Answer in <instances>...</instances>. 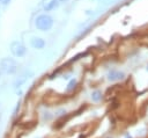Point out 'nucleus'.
Wrapping results in <instances>:
<instances>
[{
	"label": "nucleus",
	"instance_id": "nucleus-1",
	"mask_svg": "<svg viewBox=\"0 0 148 138\" xmlns=\"http://www.w3.org/2000/svg\"><path fill=\"white\" fill-rule=\"evenodd\" d=\"M35 24H36V28L42 30V31H46V30H50L53 26V19L47 15V14H42L39 16H37L36 21H35Z\"/></svg>",
	"mask_w": 148,
	"mask_h": 138
},
{
	"label": "nucleus",
	"instance_id": "nucleus-2",
	"mask_svg": "<svg viewBox=\"0 0 148 138\" xmlns=\"http://www.w3.org/2000/svg\"><path fill=\"white\" fill-rule=\"evenodd\" d=\"M0 71L7 74H13L17 71V63L13 58H3L0 60Z\"/></svg>",
	"mask_w": 148,
	"mask_h": 138
},
{
	"label": "nucleus",
	"instance_id": "nucleus-3",
	"mask_svg": "<svg viewBox=\"0 0 148 138\" xmlns=\"http://www.w3.org/2000/svg\"><path fill=\"white\" fill-rule=\"evenodd\" d=\"M10 51L15 57H23L27 52V49L21 42H13L10 44Z\"/></svg>",
	"mask_w": 148,
	"mask_h": 138
},
{
	"label": "nucleus",
	"instance_id": "nucleus-4",
	"mask_svg": "<svg viewBox=\"0 0 148 138\" xmlns=\"http://www.w3.org/2000/svg\"><path fill=\"white\" fill-rule=\"evenodd\" d=\"M108 80L109 81H119V80H123L125 74L120 71H116V70H111L109 73H108Z\"/></svg>",
	"mask_w": 148,
	"mask_h": 138
},
{
	"label": "nucleus",
	"instance_id": "nucleus-5",
	"mask_svg": "<svg viewBox=\"0 0 148 138\" xmlns=\"http://www.w3.org/2000/svg\"><path fill=\"white\" fill-rule=\"evenodd\" d=\"M30 75H32V73L31 72H24L21 77H18L16 80H15V82H14V87L15 88H20L29 78H30Z\"/></svg>",
	"mask_w": 148,
	"mask_h": 138
},
{
	"label": "nucleus",
	"instance_id": "nucleus-6",
	"mask_svg": "<svg viewBox=\"0 0 148 138\" xmlns=\"http://www.w3.org/2000/svg\"><path fill=\"white\" fill-rule=\"evenodd\" d=\"M59 6V0H43V8L44 10L49 12Z\"/></svg>",
	"mask_w": 148,
	"mask_h": 138
},
{
	"label": "nucleus",
	"instance_id": "nucleus-7",
	"mask_svg": "<svg viewBox=\"0 0 148 138\" xmlns=\"http://www.w3.org/2000/svg\"><path fill=\"white\" fill-rule=\"evenodd\" d=\"M31 45L35 49H43L45 46V41L43 38H40V37H35L31 41Z\"/></svg>",
	"mask_w": 148,
	"mask_h": 138
},
{
	"label": "nucleus",
	"instance_id": "nucleus-8",
	"mask_svg": "<svg viewBox=\"0 0 148 138\" xmlns=\"http://www.w3.org/2000/svg\"><path fill=\"white\" fill-rule=\"evenodd\" d=\"M76 85H77V81H76V79H72V80L68 82L67 87H66V92H67V93H71V92H73V90L75 89Z\"/></svg>",
	"mask_w": 148,
	"mask_h": 138
},
{
	"label": "nucleus",
	"instance_id": "nucleus-9",
	"mask_svg": "<svg viewBox=\"0 0 148 138\" xmlns=\"http://www.w3.org/2000/svg\"><path fill=\"white\" fill-rule=\"evenodd\" d=\"M91 100L94 102H99L102 100V92L101 90H94L91 93Z\"/></svg>",
	"mask_w": 148,
	"mask_h": 138
},
{
	"label": "nucleus",
	"instance_id": "nucleus-10",
	"mask_svg": "<svg viewBox=\"0 0 148 138\" xmlns=\"http://www.w3.org/2000/svg\"><path fill=\"white\" fill-rule=\"evenodd\" d=\"M9 1H10V0H0V3H2V5H7Z\"/></svg>",
	"mask_w": 148,
	"mask_h": 138
},
{
	"label": "nucleus",
	"instance_id": "nucleus-11",
	"mask_svg": "<svg viewBox=\"0 0 148 138\" xmlns=\"http://www.w3.org/2000/svg\"><path fill=\"white\" fill-rule=\"evenodd\" d=\"M59 1H68V0H59Z\"/></svg>",
	"mask_w": 148,
	"mask_h": 138
},
{
	"label": "nucleus",
	"instance_id": "nucleus-12",
	"mask_svg": "<svg viewBox=\"0 0 148 138\" xmlns=\"http://www.w3.org/2000/svg\"><path fill=\"white\" fill-rule=\"evenodd\" d=\"M108 138H110V137H108Z\"/></svg>",
	"mask_w": 148,
	"mask_h": 138
}]
</instances>
